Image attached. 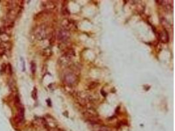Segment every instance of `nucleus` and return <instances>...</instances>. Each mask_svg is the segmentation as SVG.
<instances>
[{
    "instance_id": "nucleus-4",
    "label": "nucleus",
    "mask_w": 175,
    "mask_h": 131,
    "mask_svg": "<svg viewBox=\"0 0 175 131\" xmlns=\"http://www.w3.org/2000/svg\"><path fill=\"white\" fill-rule=\"evenodd\" d=\"M70 37V33L68 30H66L64 29H61L58 32V39L60 42H66L68 40L69 38Z\"/></svg>"
},
{
    "instance_id": "nucleus-7",
    "label": "nucleus",
    "mask_w": 175,
    "mask_h": 131,
    "mask_svg": "<svg viewBox=\"0 0 175 131\" xmlns=\"http://www.w3.org/2000/svg\"><path fill=\"white\" fill-rule=\"evenodd\" d=\"M98 85V83H95V82H93V83H91L89 85V88L91 89H93L95 88V87Z\"/></svg>"
},
{
    "instance_id": "nucleus-3",
    "label": "nucleus",
    "mask_w": 175,
    "mask_h": 131,
    "mask_svg": "<svg viewBox=\"0 0 175 131\" xmlns=\"http://www.w3.org/2000/svg\"><path fill=\"white\" fill-rule=\"evenodd\" d=\"M83 116H84L85 117H87V118L89 119L90 121L98 119L97 118V117H98V113H97L96 111L93 108L87 109V110L84 111Z\"/></svg>"
},
{
    "instance_id": "nucleus-5",
    "label": "nucleus",
    "mask_w": 175,
    "mask_h": 131,
    "mask_svg": "<svg viewBox=\"0 0 175 131\" xmlns=\"http://www.w3.org/2000/svg\"><path fill=\"white\" fill-rule=\"evenodd\" d=\"M62 25L64 27L63 29H64V30H66L68 31L69 30L73 28V27L74 26V24L69 20H64L62 22Z\"/></svg>"
},
{
    "instance_id": "nucleus-2",
    "label": "nucleus",
    "mask_w": 175,
    "mask_h": 131,
    "mask_svg": "<svg viewBox=\"0 0 175 131\" xmlns=\"http://www.w3.org/2000/svg\"><path fill=\"white\" fill-rule=\"evenodd\" d=\"M78 77L73 73H68L64 75V81L68 85H74L78 82Z\"/></svg>"
},
{
    "instance_id": "nucleus-9",
    "label": "nucleus",
    "mask_w": 175,
    "mask_h": 131,
    "mask_svg": "<svg viewBox=\"0 0 175 131\" xmlns=\"http://www.w3.org/2000/svg\"><path fill=\"white\" fill-rule=\"evenodd\" d=\"M32 97L35 100L37 98V90H36V89H34V90L32 92Z\"/></svg>"
},
{
    "instance_id": "nucleus-6",
    "label": "nucleus",
    "mask_w": 175,
    "mask_h": 131,
    "mask_svg": "<svg viewBox=\"0 0 175 131\" xmlns=\"http://www.w3.org/2000/svg\"><path fill=\"white\" fill-rule=\"evenodd\" d=\"M159 38L160 40L163 43H166L169 41V35L168 33L165 30H164L159 34Z\"/></svg>"
},
{
    "instance_id": "nucleus-1",
    "label": "nucleus",
    "mask_w": 175,
    "mask_h": 131,
    "mask_svg": "<svg viewBox=\"0 0 175 131\" xmlns=\"http://www.w3.org/2000/svg\"><path fill=\"white\" fill-rule=\"evenodd\" d=\"M35 35L38 40L45 39V38H47V35H48V33H47L46 27L45 26H39L38 28L36 29Z\"/></svg>"
},
{
    "instance_id": "nucleus-8",
    "label": "nucleus",
    "mask_w": 175,
    "mask_h": 131,
    "mask_svg": "<svg viewBox=\"0 0 175 131\" xmlns=\"http://www.w3.org/2000/svg\"><path fill=\"white\" fill-rule=\"evenodd\" d=\"M98 131H110V130L107 128L106 127H104V126H102L100 128L99 130Z\"/></svg>"
}]
</instances>
